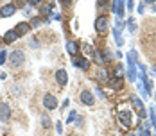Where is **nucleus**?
Wrapping results in <instances>:
<instances>
[{
	"label": "nucleus",
	"instance_id": "f257e3e1",
	"mask_svg": "<svg viewBox=\"0 0 156 136\" xmlns=\"http://www.w3.org/2000/svg\"><path fill=\"white\" fill-rule=\"evenodd\" d=\"M23 61H25V54H23V50H15V52L9 56V63H11L13 66H20V65H23Z\"/></svg>",
	"mask_w": 156,
	"mask_h": 136
},
{
	"label": "nucleus",
	"instance_id": "f03ea898",
	"mask_svg": "<svg viewBox=\"0 0 156 136\" xmlns=\"http://www.w3.org/2000/svg\"><path fill=\"white\" fill-rule=\"evenodd\" d=\"M79 100H81V104H84V106H94L95 99L94 95H92V91L90 90H83L79 93Z\"/></svg>",
	"mask_w": 156,
	"mask_h": 136
},
{
	"label": "nucleus",
	"instance_id": "7ed1b4c3",
	"mask_svg": "<svg viewBox=\"0 0 156 136\" xmlns=\"http://www.w3.org/2000/svg\"><path fill=\"white\" fill-rule=\"evenodd\" d=\"M15 13H16L15 4H5V5L0 7V16H2V18H9V16H13Z\"/></svg>",
	"mask_w": 156,
	"mask_h": 136
},
{
	"label": "nucleus",
	"instance_id": "20e7f679",
	"mask_svg": "<svg viewBox=\"0 0 156 136\" xmlns=\"http://www.w3.org/2000/svg\"><path fill=\"white\" fill-rule=\"evenodd\" d=\"M43 106L47 107V109H56L58 107V99L54 95H50V93L43 95Z\"/></svg>",
	"mask_w": 156,
	"mask_h": 136
},
{
	"label": "nucleus",
	"instance_id": "39448f33",
	"mask_svg": "<svg viewBox=\"0 0 156 136\" xmlns=\"http://www.w3.org/2000/svg\"><path fill=\"white\" fill-rule=\"evenodd\" d=\"M119 118H120V122L124 124L126 127H131L133 125V115H131V111H120L119 113Z\"/></svg>",
	"mask_w": 156,
	"mask_h": 136
},
{
	"label": "nucleus",
	"instance_id": "423d86ee",
	"mask_svg": "<svg viewBox=\"0 0 156 136\" xmlns=\"http://www.w3.org/2000/svg\"><path fill=\"white\" fill-rule=\"evenodd\" d=\"M106 29H108V18L106 16H99L95 20V30L97 32H104Z\"/></svg>",
	"mask_w": 156,
	"mask_h": 136
},
{
	"label": "nucleus",
	"instance_id": "0eeeda50",
	"mask_svg": "<svg viewBox=\"0 0 156 136\" xmlns=\"http://www.w3.org/2000/svg\"><path fill=\"white\" fill-rule=\"evenodd\" d=\"M9 118H11V107L7 106L5 102H2V104H0V120L7 122Z\"/></svg>",
	"mask_w": 156,
	"mask_h": 136
},
{
	"label": "nucleus",
	"instance_id": "6e6552de",
	"mask_svg": "<svg viewBox=\"0 0 156 136\" xmlns=\"http://www.w3.org/2000/svg\"><path fill=\"white\" fill-rule=\"evenodd\" d=\"M29 30H31V27H29L27 22H20V23L15 27V32L18 34V36H23V34H27Z\"/></svg>",
	"mask_w": 156,
	"mask_h": 136
},
{
	"label": "nucleus",
	"instance_id": "1a4fd4ad",
	"mask_svg": "<svg viewBox=\"0 0 156 136\" xmlns=\"http://www.w3.org/2000/svg\"><path fill=\"white\" fill-rule=\"evenodd\" d=\"M77 68H81V70H88V66H90V61L86 59V58H74V61H72Z\"/></svg>",
	"mask_w": 156,
	"mask_h": 136
},
{
	"label": "nucleus",
	"instance_id": "9d476101",
	"mask_svg": "<svg viewBox=\"0 0 156 136\" xmlns=\"http://www.w3.org/2000/svg\"><path fill=\"white\" fill-rule=\"evenodd\" d=\"M56 81H58L59 86H65V84L68 82V75H66V72H65V70H58V72H56Z\"/></svg>",
	"mask_w": 156,
	"mask_h": 136
},
{
	"label": "nucleus",
	"instance_id": "9b49d317",
	"mask_svg": "<svg viewBox=\"0 0 156 136\" xmlns=\"http://www.w3.org/2000/svg\"><path fill=\"white\" fill-rule=\"evenodd\" d=\"M124 5L126 2H122V0L113 2V13H117V16H124Z\"/></svg>",
	"mask_w": 156,
	"mask_h": 136
},
{
	"label": "nucleus",
	"instance_id": "f8f14e48",
	"mask_svg": "<svg viewBox=\"0 0 156 136\" xmlns=\"http://www.w3.org/2000/svg\"><path fill=\"white\" fill-rule=\"evenodd\" d=\"M15 40H18V34H16L15 30H9V32H5V36H4V41H5V43H13Z\"/></svg>",
	"mask_w": 156,
	"mask_h": 136
},
{
	"label": "nucleus",
	"instance_id": "ddd939ff",
	"mask_svg": "<svg viewBox=\"0 0 156 136\" xmlns=\"http://www.w3.org/2000/svg\"><path fill=\"white\" fill-rule=\"evenodd\" d=\"M66 50H68L72 56H76V54H77V43H76V41H68V45H66Z\"/></svg>",
	"mask_w": 156,
	"mask_h": 136
},
{
	"label": "nucleus",
	"instance_id": "4468645a",
	"mask_svg": "<svg viewBox=\"0 0 156 136\" xmlns=\"http://www.w3.org/2000/svg\"><path fill=\"white\" fill-rule=\"evenodd\" d=\"M109 86H111V88H122V79H120V77L111 79V81H109Z\"/></svg>",
	"mask_w": 156,
	"mask_h": 136
},
{
	"label": "nucleus",
	"instance_id": "2eb2a0df",
	"mask_svg": "<svg viewBox=\"0 0 156 136\" xmlns=\"http://www.w3.org/2000/svg\"><path fill=\"white\" fill-rule=\"evenodd\" d=\"M97 79H101V81H108V72H106L104 68H99V70H97Z\"/></svg>",
	"mask_w": 156,
	"mask_h": 136
},
{
	"label": "nucleus",
	"instance_id": "dca6fc26",
	"mask_svg": "<svg viewBox=\"0 0 156 136\" xmlns=\"http://www.w3.org/2000/svg\"><path fill=\"white\" fill-rule=\"evenodd\" d=\"M131 100H133L135 107H138L140 111H144V104H142V100H140V99H136V97H131Z\"/></svg>",
	"mask_w": 156,
	"mask_h": 136
},
{
	"label": "nucleus",
	"instance_id": "f3484780",
	"mask_svg": "<svg viewBox=\"0 0 156 136\" xmlns=\"http://www.w3.org/2000/svg\"><path fill=\"white\" fill-rule=\"evenodd\" d=\"M127 27H129V30H131V32H135V30H136V23H135V20H133V18H129Z\"/></svg>",
	"mask_w": 156,
	"mask_h": 136
},
{
	"label": "nucleus",
	"instance_id": "a211bd4d",
	"mask_svg": "<svg viewBox=\"0 0 156 136\" xmlns=\"http://www.w3.org/2000/svg\"><path fill=\"white\" fill-rule=\"evenodd\" d=\"M77 120V113L76 111H70L68 113V124H72V122H76Z\"/></svg>",
	"mask_w": 156,
	"mask_h": 136
},
{
	"label": "nucleus",
	"instance_id": "6ab92c4d",
	"mask_svg": "<svg viewBox=\"0 0 156 136\" xmlns=\"http://www.w3.org/2000/svg\"><path fill=\"white\" fill-rule=\"evenodd\" d=\"M41 125H43V127H50V120H48L47 115H43V117H41Z\"/></svg>",
	"mask_w": 156,
	"mask_h": 136
},
{
	"label": "nucleus",
	"instance_id": "aec40b11",
	"mask_svg": "<svg viewBox=\"0 0 156 136\" xmlns=\"http://www.w3.org/2000/svg\"><path fill=\"white\" fill-rule=\"evenodd\" d=\"M5 58H7L5 50H0V65H4V63H5Z\"/></svg>",
	"mask_w": 156,
	"mask_h": 136
},
{
	"label": "nucleus",
	"instance_id": "412c9836",
	"mask_svg": "<svg viewBox=\"0 0 156 136\" xmlns=\"http://www.w3.org/2000/svg\"><path fill=\"white\" fill-rule=\"evenodd\" d=\"M95 59H97V63H99V65H102V63H104V58H102V54H99V52H95Z\"/></svg>",
	"mask_w": 156,
	"mask_h": 136
},
{
	"label": "nucleus",
	"instance_id": "4be33fe9",
	"mask_svg": "<svg viewBox=\"0 0 156 136\" xmlns=\"http://www.w3.org/2000/svg\"><path fill=\"white\" fill-rule=\"evenodd\" d=\"M52 18H54V20H61V15H59V13H52Z\"/></svg>",
	"mask_w": 156,
	"mask_h": 136
},
{
	"label": "nucleus",
	"instance_id": "5701e85b",
	"mask_svg": "<svg viewBox=\"0 0 156 136\" xmlns=\"http://www.w3.org/2000/svg\"><path fill=\"white\" fill-rule=\"evenodd\" d=\"M84 52H86V54H92V48H90V45H84Z\"/></svg>",
	"mask_w": 156,
	"mask_h": 136
},
{
	"label": "nucleus",
	"instance_id": "b1692460",
	"mask_svg": "<svg viewBox=\"0 0 156 136\" xmlns=\"http://www.w3.org/2000/svg\"><path fill=\"white\" fill-rule=\"evenodd\" d=\"M133 4H135V2H126V5H127V9H129V11L133 9Z\"/></svg>",
	"mask_w": 156,
	"mask_h": 136
},
{
	"label": "nucleus",
	"instance_id": "393cba45",
	"mask_svg": "<svg viewBox=\"0 0 156 136\" xmlns=\"http://www.w3.org/2000/svg\"><path fill=\"white\" fill-rule=\"evenodd\" d=\"M38 4H40L38 0H31V2H29V5H32V7H34V5H38Z\"/></svg>",
	"mask_w": 156,
	"mask_h": 136
},
{
	"label": "nucleus",
	"instance_id": "a878e982",
	"mask_svg": "<svg viewBox=\"0 0 156 136\" xmlns=\"http://www.w3.org/2000/svg\"><path fill=\"white\" fill-rule=\"evenodd\" d=\"M138 11H140V13H144V11H145V7H144V4H140V5H138Z\"/></svg>",
	"mask_w": 156,
	"mask_h": 136
},
{
	"label": "nucleus",
	"instance_id": "bb28decb",
	"mask_svg": "<svg viewBox=\"0 0 156 136\" xmlns=\"http://www.w3.org/2000/svg\"><path fill=\"white\" fill-rule=\"evenodd\" d=\"M153 74L156 75V66H153Z\"/></svg>",
	"mask_w": 156,
	"mask_h": 136
},
{
	"label": "nucleus",
	"instance_id": "cd10ccee",
	"mask_svg": "<svg viewBox=\"0 0 156 136\" xmlns=\"http://www.w3.org/2000/svg\"><path fill=\"white\" fill-rule=\"evenodd\" d=\"M2 43H4V41H2V40H0V47H2Z\"/></svg>",
	"mask_w": 156,
	"mask_h": 136
}]
</instances>
